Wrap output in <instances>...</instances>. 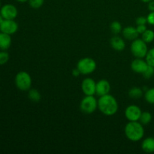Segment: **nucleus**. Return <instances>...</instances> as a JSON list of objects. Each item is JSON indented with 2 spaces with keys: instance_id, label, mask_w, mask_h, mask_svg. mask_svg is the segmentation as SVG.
<instances>
[{
  "instance_id": "obj_10",
  "label": "nucleus",
  "mask_w": 154,
  "mask_h": 154,
  "mask_svg": "<svg viewBox=\"0 0 154 154\" xmlns=\"http://www.w3.org/2000/svg\"><path fill=\"white\" fill-rule=\"evenodd\" d=\"M81 90L85 96H94L96 91V83L93 78H85L81 83Z\"/></svg>"
},
{
  "instance_id": "obj_8",
  "label": "nucleus",
  "mask_w": 154,
  "mask_h": 154,
  "mask_svg": "<svg viewBox=\"0 0 154 154\" xmlns=\"http://www.w3.org/2000/svg\"><path fill=\"white\" fill-rule=\"evenodd\" d=\"M0 14L4 20H14L17 17V8L14 5L5 4L0 8Z\"/></svg>"
},
{
  "instance_id": "obj_34",
  "label": "nucleus",
  "mask_w": 154,
  "mask_h": 154,
  "mask_svg": "<svg viewBox=\"0 0 154 154\" xmlns=\"http://www.w3.org/2000/svg\"><path fill=\"white\" fill-rule=\"evenodd\" d=\"M141 1L143 2H144V3H148L149 2L152 1V0H141Z\"/></svg>"
},
{
  "instance_id": "obj_3",
  "label": "nucleus",
  "mask_w": 154,
  "mask_h": 154,
  "mask_svg": "<svg viewBox=\"0 0 154 154\" xmlns=\"http://www.w3.org/2000/svg\"><path fill=\"white\" fill-rule=\"evenodd\" d=\"M15 85L21 91H29L31 89L32 78L29 74L26 72H20L15 76Z\"/></svg>"
},
{
  "instance_id": "obj_7",
  "label": "nucleus",
  "mask_w": 154,
  "mask_h": 154,
  "mask_svg": "<svg viewBox=\"0 0 154 154\" xmlns=\"http://www.w3.org/2000/svg\"><path fill=\"white\" fill-rule=\"evenodd\" d=\"M141 108L136 105H130L125 110V116L129 121H139L141 115Z\"/></svg>"
},
{
  "instance_id": "obj_23",
  "label": "nucleus",
  "mask_w": 154,
  "mask_h": 154,
  "mask_svg": "<svg viewBox=\"0 0 154 154\" xmlns=\"http://www.w3.org/2000/svg\"><path fill=\"white\" fill-rule=\"evenodd\" d=\"M145 60L149 66L154 67V48L148 50L147 55L145 57Z\"/></svg>"
},
{
  "instance_id": "obj_19",
  "label": "nucleus",
  "mask_w": 154,
  "mask_h": 154,
  "mask_svg": "<svg viewBox=\"0 0 154 154\" xmlns=\"http://www.w3.org/2000/svg\"><path fill=\"white\" fill-rule=\"evenodd\" d=\"M152 119H153L152 114L149 111H144V112L141 113L139 122L144 126H146V125H148L152 121Z\"/></svg>"
},
{
  "instance_id": "obj_12",
  "label": "nucleus",
  "mask_w": 154,
  "mask_h": 154,
  "mask_svg": "<svg viewBox=\"0 0 154 154\" xmlns=\"http://www.w3.org/2000/svg\"><path fill=\"white\" fill-rule=\"evenodd\" d=\"M110 91H111V84L107 80L102 79L96 83V93L99 97L108 94Z\"/></svg>"
},
{
  "instance_id": "obj_33",
  "label": "nucleus",
  "mask_w": 154,
  "mask_h": 154,
  "mask_svg": "<svg viewBox=\"0 0 154 154\" xmlns=\"http://www.w3.org/2000/svg\"><path fill=\"white\" fill-rule=\"evenodd\" d=\"M3 20H4V18H3V17L2 16V14H0V24L2 23V22Z\"/></svg>"
},
{
  "instance_id": "obj_18",
  "label": "nucleus",
  "mask_w": 154,
  "mask_h": 154,
  "mask_svg": "<svg viewBox=\"0 0 154 154\" xmlns=\"http://www.w3.org/2000/svg\"><path fill=\"white\" fill-rule=\"evenodd\" d=\"M28 97L32 102H38L41 100V93L36 89H30L28 93Z\"/></svg>"
},
{
  "instance_id": "obj_35",
  "label": "nucleus",
  "mask_w": 154,
  "mask_h": 154,
  "mask_svg": "<svg viewBox=\"0 0 154 154\" xmlns=\"http://www.w3.org/2000/svg\"><path fill=\"white\" fill-rule=\"evenodd\" d=\"M0 8H1V2H0Z\"/></svg>"
},
{
  "instance_id": "obj_32",
  "label": "nucleus",
  "mask_w": 154,
  "mask_h": 154,
  "mask_svg": "<svg viewBox=\"0 0 154 154\" xmlns=\"http://www.w3.org/2000/svg\"><path fill=\"white\" fill-rule=\"evenodd\" d=\"M16 1L19 2H22V3H23V2H28L29 0H16Z\"/></svg>"
},
{
  "instance_id": "obj_4",
  "label": "nucleus",
  "mask_w": 154,
  "mask_h": 154,
  "mask_svg": "<svg viewBox=\"0 0 154 154\" xmlns=\"http://www.w3.org/2000/svg\"><path fill=\"white\" fill-rule=\"evenodd\" d=\"M132 55L136 58H145L148 51L147 43L142 38H136L132 41L130 47Z\"/></svg>"
},
{
  "instance_id": "obj_27",
  "label": "nucleus",
  "mask_w": 154,
  "mask_h": 154,
  "mask_svg": "<svg viewBox=\"0 0 154 154\" xmlns=\"http://www.w3.org/2000/svg\"><path fill=\"white\" fill-rule=\"evenodd\" d=\"M137 25H146L147 23V17H138L135 20Z\"/></svg>"
},
{
  "instance_id": "obj_30",
  "label": "nucleus",
  "mask_w": 154,
  "mask_h": 154,
  "mask_svg": "<svg viewBox=\"0 0 154 154\" xmlns=\"http://www.w3.org/2000/svg\"><path fill=\"white\" fill-rule=\"evenodd\" d=\"M147 8L150 11H154V0H152L147 3Z\"/></svg>"
},
{
  "instance_id": "obj_25",
  "label": "nucleus",
  "mask_w": 154,
  "mask_h": 154,
  "mask_svg": "<svg viewBox=\"0 0 154 154\" xmlns=\"http://www.w3.org/2000/svg\"><path fill=\"white\" fill-rule=\"evenodd\" d=\"M143 77L146 79H150V78H153L154 75V67L151 66H148L145 72L142 74Z\"/></svg>"
},
{
  "instance_id": "obj_14",
  "label": "nucleus",
  "mask_w": 154,
  "mask_h": 154,
  "mask_svg": "<svg viewBox=\"0 0 154 154\" xmlns=\"http://www.w3.org/2000/svg\"><path fill=\"white\" fill-rule=\"evenodd\" d=\"M111 46L115 51H123L126 48V42L123 38L116 35L111 38Z\"/></svg>"
},
{
  "instance_id": "obj_26",
  "label": "nucleus",
  "mask_w": 154,
  "mask_h": 154,
  "mask_svg": "<svg viewBox=\"0 0 154 154\" xmlns=\"http://www.w3.org/2000/svg\"><path fill=\"white\" fill-rule=\"evenodd\" d=\"M9 60V54L5 51L0 52V66L6 64Z\"/></svg>"
},
{
  "instance_id": "obj_17",
  "label": "nucleus",
  "mask_w": 154,
  "mask_h": 154,
  "mask_svg": "<svg viewBox=\"0 0 154 154\" xmlns=\"http://www.w3.org/2000/svg\"><path fill=\"white\" fill-rule=\"evenodd\" d=\"M143 95H144L143 89L138 87H132V88L130 89L129 91V96L130 98H132V99H140V98L142 97Z\"/></svg>"
},
{
  "instance_id": "obj_22",
  "label": "nucleus",
  "mask_w": 154,
  "mask_h": 154,
  "mask_svg": "<svg viewBox=\"0 0 154 154\" xmlns=\"http://www.w3.org/2000/svg\"><path fill=\"white\" fill-rule=\"evenodd\" d=\"M144 98L148 103L154 105V87L147 89V91L144 93Z\"/></svg>"
},
{
  "instance_id": "obj_5",
  "label": "nucleus",
  "mask_w": 154,
  "mask_h": 154,
  "mask_svg": "<svg viewBox=\"0 0 154 154\" xmlns=\"http://www.w3.org/2000/svg\"><path fill=\"white\" fill-rule=\"evenodd\" d=\"M96 61L90 57H85L78 61L77 64V69L80 71L81 75H90L96 69Z\"/></svg>"
},
{
  "instance_id": "obj_6",
  "label": "nucleus",
  "mask_w": 154,
  "mask_h": 154,
  "mask_svg": "<svg viewBox=\"0 0 154 154\" xmlns=\"http://www.w3.org/2000/svg\"><path fill=\"white\" fill-rule=\"evenodd\" d=\"M80 108L84 114H93L98 108V100L94 96H85L81 100Z\"/></svg>"
},
{
  "instance_id": "obj_13",
  "label": "nucleus",
  "mask_w": 154,
  "mask_h": 154,
  "mask_svg": "<svg viewBox=\"0 0 154 154\" xmlns=\"http://www.w3.org/2000/svg\"><path fill=\"white\" fill-rule=\"evenodd\" d=\"M122 33H123V36L125 39L128 41H132V42L135 39L138 38V35H139V33L137 31L136 27L131 26L123 29Z\"/></svg>"
},
{
  "instance_id": "obj_1",
  "label": "nucleus",
  "mask_w": 154,
  "mask_h": 154,
  "mask_svg": "<svg viewBox=\"0 0 154 154\" xmlns=\"http://www.w3.org/2000/svg\"><path fill=\"white\" fill-rule=\"evenodd\" d=\"M98 108L106 116H113L118 111V102L117 99L109 93L100 96L98 100Z\"/></svg>"
},
{
  "instance_id": "obj_28",
  "label": "nucleus",
  "mask_w": 154,
  "mask_h": 154,
  "mask_svg": "<svg viewBox=\"0 0 154 154\" xmlns=\"http://www.w3.org/2000/svg\"><path fill=\"white\" fill-rule=\"evenodd\" d=\"M147 23L150 25L154 26V11H150L149 14L147 16Z\"/></svg>"
},
{
  "instance_id": "obj_15",
  "label": "nucleus",
  "mask_w": 154,
  "mask_h": 154,
  "mask_svg": "<svg viewBox=\"0 0 154 154\" xmlns=\"http://www.w3.org/2000/svg\"><path fill=\"white\" fill-rule=\"evenodd\" d=\"M11 45V35L4 32H0V49L6 51L8 49Z\"/></svg>"
},
{
  "instance_id": "obj_9",
  "label": "nucleus",
  "mask_w": 154,
  "mask_h": 154,
  "mask_svg": "<svg viewBox=\"0 0 154 154\" xmlns=\"http://www.w3.org/2000/svg\"><path fill=\"white\" fill-rule=\"evenodd\" d=\"M18 30V24L14 20H4L0 24V32L8 35H13Z\"/></svg>"
},
{
  "instance_id": "obj_29",
  "label": "nucleus",
  "mask_w": 154,
  "mask_h": 154,
  "mask_svg": "<svg viewBox=\"0 0 154 154\" xmlns=\"http://www.w3.org/2000/svg\"><path fill=\"white\" fill-rule=\"evenodd\" d=\"M136 29H137V31H138V32L141 35L143 34V33H144V32L147 29V26L146 25H137Z\"/></svg>"
},
{
  "instance_id": "obj_31",
  "label": "nucleus",
  "mask_w": 154,
  "mask_h": 154,
  "mask_svg": "<svg viewBox=\"0 0 154 154\" xmlns=\"http://www.w3.org/2000/svg\"><path fill=\"white\" fill-rule=\"evenodd\" d=\"M72 75H73V76H75V77H78L79 75H81V72H80V71L76 68V69H75L72 70Z\"/></svg>"
},
{
  "instance_id": "obj_24",
  "label": "nucleus",
  "mask_w": 154,
  "mask_h": 154,
  "mask_svg": "<svg viewBox=\"0 0 154 154\" xmlns=\"http://www.w3.org/2000/svg\"><path fill=\"white\" fill-rule=\"evenodd\" d=\"M28 2L30 7L34 9H38L43 5L45 0H29Z\"/></svg>"
},
{
  "instance_id": "obj_16",
  "label": "nucleus",
  "mask_w": 154,
  "mask_h": 154,
  "mask_svg": "<svg viewBox=\"0 0 154 154\" xmlns=\"http://www.w3.org/2000/svg\"><path fill=\"white\" fill-rule=\"evenodd\" d=\"M141 148L145 153H154V138L148 137L143 140L141 143Z\"/></svg>"
},
{
  "instance_id": "obj_11",
  "label": "nucleus",
  "mask_w": 154,
  "mask_h": 154,
  "mask_svg": "<svg viewBox=\"0 0 154 154\" xmlns=\"http://www.w3.org/2000/svg\"><path fill=\"white\" fill-rule=\"evenodd\" d=\"M148 66L147 61L143 60V58H136L131 63V69L135 73L143 74Z\"/></svg>"
},
{
  "instance_id": "obj_2",
  "label": "nucleus",
  "mask_w": 154,
  "mask_h": 154,
  "mask_svg": "<svg viewBox=\"0 0 154 154\" xmlns=\"http://www.w3.org/2000/svg\"><path fill=\"white\" fill-rule=\"evenodd\" d=\"M125 135L130 141L136 142L144 138V125L138 121H129L125 126Z\"/></svg>"
},
{
  "instance_id": "obj_20",
  "label": "nucleus",
  "mask_w": 154,
  "mask_h": 154,
  "mask_svg": "<svg viewBox=\"0 0 154 154\" xmlns=\"http://www.w3.org/2000/svg\"><path fill=\"white\" fill-rule=\"evenodd\" d=\"M141 38L147 44L151 43L154 41V31L152 29H147L141 34Z\"/></svg>"
},
{
  "instance_id": "obj_21",
  "label": "nucleus",
  "mask_w": 154,
  "mask_h": 154,
  "mask_svg": "<svg viewBox=\"0 0 154 154\" xmlns=\"http://www.w3.org/2000/svg\"><path fill=\"white\" fill-rule=\"evenodd\" d=\"M110 29H111V32L114 35L119 34L123 30V27H122L121 23L120 22H118V21H114V22L111 23V26H110Z\"/></svg>"
}]
</instances>
